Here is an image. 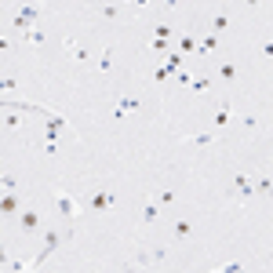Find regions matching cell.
<instances>
[{"label":"cell","mask_w":273,"mask_h":273,"mask_svg":"<svg viewBox=\"0 0 273 273\" xmlns=\"http://www.w3.org/2000/svg\"><path fill=\"white\" fill-rule=\"evenodd\" d=\"M175 80L182 84V88H190V84H193V73H190V69H178V73H175Z\"/></svg>","instance_id":"obj_22"},{"label":"cell","mask_w":273,"mask_h":273,"mask_svg":"<svg viewBox=\"0 0 273 273\" xmlns=\"http://www.w3.org/2000/svg\"><path fill=\"white\" fill-rule=\"evenodd\" d=\"M62 44H66V51H69V55H77V59H80V62H84V59H88V51H84V44H77V40H73V36H66V40H62Z\"/></svg>","instance_id":"obj_12"},{"label":"cell","mask_w":273,"mask_h":273,"mask_svg":"<svg viewBox=\"0 0 273 273\" xmlns=\"http://www.w3.org/2000/svg\"><path fill=\"white\" fill-rule=\"evenodd\" d=\"M255 193H259V197H270V201H273V182H270L266 175H255Z\"/></svg>","instance_id":"obj_9"},{"label":"cell","mask_w":273,"mask_h":273,"mask_svg":"<svg viewBox=\"0 0 273 273\" xmlns=\"http://www.w3.org/2000/svg\"><path fill=\"white\" fill-rule=\"evenodd\" d=\"M153 77H157V80H168V77H171V69H168V66H157Z\"/></svg>","instance_id":"obj_25"},{"label":"cell","mask_w":273,"mask_h":273,"mask_svg":"<svg viewBox=\"0 0 273 273\" xmlns=\"http://www.w3.org/2000/svg\"><path fill=\"white\" fill-rule=\"evenodd\" d=\"M219 77H222L226 84L237 80V62H222V66H219Z\"/></svg>","instance_id":"obj_13"},{"label":"cell","mask_w":273,"mask_h":273,"mask_svg":"<svg viewBox=\"0 0 273 273\" xmlns=\"http://www.w3.org/2000/svg\"><path fill=\"white\" fill-rule=\"evenodd\" d=\"M18 211H22V201H18V193H15V190H7V193H4V201H0V215H4V219H15Z\"/></svg>","instance_id":"obj_4"},{"label":"cell","mask_w":273,"mask_h":273,"mask_svg":"<svg viewBox=\"0 0 273 273\" xmlns=\"http://www.w3.org/2000/svg\"><path fill=\"white\" fill-rule=\"evenodd\" d=\"M26 40H30V44H44V30H36V26H33V30L26 33Z\"/></svg>","instance_id":"obj_23"},{"label":"cell","mask_w":273,"mask_h":273,"mask_svg":"<svg viewBox=\"0 0 273 273\" xmlns=\"http://www.w3.org/2000/svg\"><path fill=\"white\" fill-rule=\"evenodd\" d=\"M88 204H91L95 211H109V208H113V193H106V190H95Z\"/></svg>","instance_id":"obj_6"},{"label":"cell","mask_w":273,"mask_h":273,"mask_svg":"<svg viewBox=\"0 0 273 273\" xmlns=\"http://www.w3.org/2000/svg\"><path fill=\"white\" fill-rule=\"evenodd\" d=\"M157 219H161V204H157V197H149L146 208H142V222H146V226H153Z\"/></svg>","instance_id":"obj_7"},{"label":"cell","mask_w":273,"mask_h":273,"mask_svg":"<svg viewBox=\"0 0 273 273\" xmlns=\"http://www.w3.org/2000/svg\"><path fill=\"white\" fill-rule=\"evenodd\" d=\"M99 15H102V18H120V4H102Z\"/></svg>","instance_id":"obj_17"},{"label":"cell","mask_w":273,"mask_h":273,"mask_svg":"<svg viewBox=\"0 0 273 273\" xmlns=\"http://www.w3.org/2000/svg\"><path fill=\"white\" fill-rule=\"evenodd\" d=\"M262 55H266V59H273V40H262Z\"/></svg>","instance_id":"obj_28"},{"label":"cell","mask_w":273,"mask_h":273,"mask_svg":"<svg viewBox=\"0 0 273 273\" xmlns=\"http://www.w3.org/2000/svg\"><path fill=\"white\" fill-rule=\"evenodd\" d=\"M0 186H4V190H15L18 182H15V175H4V178H0Z\"/></svg>","instance_id":"obj_27"},{"label":"cell","mask_w":273,"mask_h":273,"mask_svg":"<svg viewBox=\"0 0 273 273\" xmlns=\"http://www.w3.org/2000/svg\"><path fill=\"white\" fill-rule=\"evenodd\" d=\"M99 69H102V73H109V69H113V51H109V48L102 51V59H99Z\"/></svg>","instance_id":"obj_20"},{"label":"cell","mask_w":273,"mask_h":273,"mask_svg":"<svg viewBox=\"0 0 273 273\" xmlns=\"http://www.w3.org/2000/svg\"><path fill=\"white\" fill-rule=\"evenodd\" d=\"M30 266H33V259H30V262H26V259H15V262L7 259V262H4V270H7V273H18V270H30Z\"/></svg>","instance_id":"obj_15"},{"label":"cell","mask_w":273,"mask_h":273,"mask_svg":"<svg viewBox=\"0 0 273 273\" xmlns=\"http://www.w3.org/2000/svg\"><path fill=\"white\" fill-rule=\"evenodd\" d=\"M190 233H193V226L186 222V219H175V222H171V237H175V240H186Z\"/></svg>","instance_id":"obj_8"},{"label":"cell","mask_w":273,"mask_h":273,"mask_svg":"<svg viewBox=\"0 0 273 273\" xmlns=\"http://www.w3.org/2000/svg\"><path fill=\"white\" fill-rule=\"evenodd\" d=\"M18 124H22V117H15V113H7V117H4V128H18Z\"/></svg>","instance_id":"obj_26"},{"label":"cell","mask_w":273,"mask_h":273,"mask_svg":"<svg viewBox=\"0 0 273 273\" xmlns=\"http://www.w3.org/2000/svg\"><path fill=\"white\" fill-rule=\"evenodd\" d=\"M244 4H248V7H259V4H262V0H244Z\"/></svg>","instance_id":"obj_29"},{"label":"cell","mask_w":273,"mask_h":273,"mask_svg":"<svg viewBox=\"0 0 273 273\" xmlns=\"http://www.w3.org/2000/svg\"><path fill=\"white\" fill-rule=\"evenodd\" d=\"M164 66H168L171 73H178V69H182V55H178V51H168V55H164Z\"/></svg>","instance_id":"obj_14"},{"label":"cell","mask_w":273,"mask_h":273,"mask_svg":"<svg viewBox=\"0 0 273 273\" xmlns=\"http://www.w3.org/2000/svg\"><path fill=\"white\" fill-rule=\"evenodd\" d=\"M135 109H138V99L135 95H120L117 106H113V120H124L128 113H135Z\"/></svg>","instance_id":"obj_5"},{"label":"cell","mask_w":273,"mask_h":273,"mask_svg":"<svg viewBox=\"0 0 273 273\" xmlns=\"http://www.w3.org/2000/svg\"><path fill=\"white\" fill-rule=\"evenodd\" d=\"M178 51H182V55H186V51H197V40H193L190 33H186L182 40H178Z\"/></svg>","instance_id":"obj_21"},{"label":"cell","mask_w":273,"mask_h":273,"mask_svg":"<svg viewBox=\"0 0 273 273\" xmlns=\"http://www.w3.org/2000/svg\"><path fill=\"white\" fill-rule=\"evenodd\" d=\"M88 4H99V0H88Z\"/></svg>","instance_id":"obj_30"},{"label":"cell","mask_w":273,"mask_h":273,"mask_svg":"<svg viewBox=\"0 0 273 273\" xmlns=\"http://www.w3.org/2000/svg\"><path fill=\"white\" fill-rule=\"evenodd\" d=\"M233 193L237 197H244V201H251L255 197V175H233Z\"/></svg>","instance_id":"obj_2"},{"label":"cell","mask_w":273,"mask_h":273,"mask_svg":"<svg viewBox=\"0 0 273 273\" xmlns=\"http://www.w3.org/2000/svg\"><path fill=\"white\" fill-rule=\"evenodd\" d=\"M157 204H175V190H161L157 193Z\"/></svg>","instance_id":"obj_24"},{"label":"cell","mask_w":273,"mask_h":273,"mask_svg":"<svg viewBox=\"0 0 273 273\" xmlns=\"http://www.w3.org/2000/svg\"><path fill=\"white\" fill-rule=\"evenodd\" d=\"M215 44H219V36H215V33H211V36H204V40L197 44V55H208V51L215 48Z\"/></svg>","instance_id":"obj_16"},{"label":"cell","mask_w":273,"mask_h":273,"mask_svg":"<svg viewBox=\"0 0 273 273\" xmlns=\"http://www.w3.org/2000/svg\"><path fill=\"white\" fill-rule=\"evenodd\" d=\"M233 120V113H230V102H222L219 106V113H215V128H226Z\"/></svg>","instance_id":"obj_11"},{"label":"cell","mask_w":273,"mask_h":273,"mask_svg":"<svg viewBox=\"0 0 273 273\" xmlns=\"http://www.w3.org/2000/svg\"><path fill=\"white\" fill-rule=\"evenodd\" d=\"M18 226H22V233H36L40 230V211L36 208H22L18 211Z\"/></svg>","instance_id":"obj_3"},{"label":"cell","mask_w":273,"mask_h":273,"mask_svg":"<svg viewBox=\"0 0 273 273\" xmlns=\"http://www.w3.org/2000/svg\"><path fill=\"white\" fill-rule=\"evenodd\" d=\"M211 142H215V131H204V135H190V138H186V146H197V149L211 146Z\"/></svg>","instance_id":"obj_10"},{"label":"cell","mask_w":273,"mask_h":273,"mask_svg":"<svg viewBox=\"0 0 273 273\" xmlns=\"http://www.w3.org/2000/svg\"><path fill=\"white\" fill-rule=\"evenodd\" d=\"M55 211H59L62 219L73 222V219H77V211H80V204H77V197H73V193H62L59 190V193H55Z\"/></svg>","instance_id":"obj_1"},{"label":"cell","mask_w":273,"mask_h":273,"mask_svg":"<svg viewBox=\"0 0 273 273\" xmlns=\"http://www.w3.org/2000/svg\"><path fill=\"white\" fill-rule=\"evenodd\" d=\"M208 88H211L208 77H193V84H190V91H197V95H201V91H208Z\"/></svg>","instance_id":"obj_19"},{"label":"cell","mask_w":273,"mask_h":273,"mask_svg":"<svg viewBox=\"0 0 273 273\" xmlns=\"http://www.w3.org/2000/svg\"><path fill=\"white\" fill-rule=\"evenodd\" d=\"M226 26H230V15H226V11H219V15L211 18V30H215V33H219V30H226Z\"/></svg>","instance_id":"obj_18"}]
</instances>
